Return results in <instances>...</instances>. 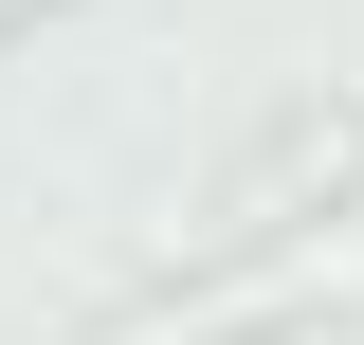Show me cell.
<instances>
[{
    "instance_id": "6da1fadb",
    "label": "cell",
    "mask_w": 364,
    "mask_h": 345,
    "mask_svg": "<svg viewBox=\"0 0 364 345\" xmlns=\"http://www.w3.org/2000/svg\"><path fill=\"white\" fill-rule=\"evenodd\" d=\"M0 18H37V0H0Z\"/></svg>"
}]
</instances>
